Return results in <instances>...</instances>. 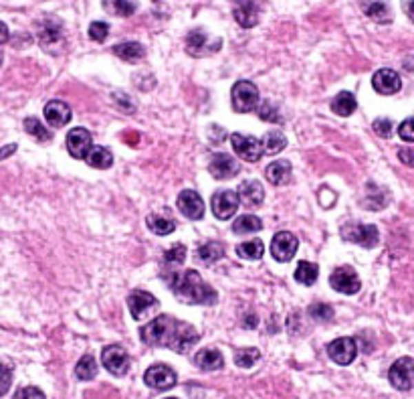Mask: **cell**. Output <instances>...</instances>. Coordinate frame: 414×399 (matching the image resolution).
<instances>
[{
  "mask_svg": "<svg viewBox=\"0 0 414 399\" xmlns=\"http://www.w3.org/2000/svg\"><path fill=\"white\" fill-rule=\"evenodd\" d=\"M257 114H259V118L263 120V122H275V124H281V114H279V108L275 106V104H271V101H263V104H259V108H257Z\"/></svg>",
  "mask_w": 414,
  "mask_h": 399,
  "instance_id": "obj_42",
  "label": "cell"
},
{
  "mask_svg": "<svg viewBox=\"0 0 414 399\" xmlns=\"http://www.w3.org/2000/svg\"><path fill=\"white\" fill-rule=\"evenodd\" d=\"M45 118L53 128H63L71 122V108L61 99H53L45 106Z\"/></svg>",
  "mask_w": 414,
  "mask_h": 399,
  "instance_id": "obj_22",
  "label": "cell"
},
{
  "mask_svg": "<svg viewBox=\"0 0 414 399\" xmlns=\"http://www.w3.org/2000/svg\"><path fill=\"white\" fill-rule=\"evenodd\" d=\"M231 142H233L235 153H237L242 160H247V162H259L261 156L265 154L263 140H257V138H253V136L235 132V134H231Z\"/></svg>",
  "mask_w": 414,
  "mask_h": 399,
  "instance_id": "obj_6",
  "label": "cell"
},
{
  "mask_svg": "<svg viewBox=\"0 0 414 399\" xmlns=\"http://www.w3.org/2000/svg\"><path fill=\"white\" fill-rule=\"evenodd\" d=\"M372 88L380 95H392V93L400 92L402 79L394 69H378L372 75Z\"/></svg>",
  "mask_w": 414,
  "mask_h": 399,
  "instance_id": "obj_19",
  "label": "cell"
},
{
  "mask_svg": "<svg viewBox=\"0 0 414 399\" xmlns=\"http://www.w3.org/2000/svg\"><path fill=\"white\" fill-rule=\"evenodd\" d=\"M198 257H200V262H205V264H214V262L222 260V257H225V244H220V242H208V244H203V246L198 247Z\"/></svg>",
  "mask_w": 414,
  "mask_h": 399,
  "instance_id": "obj_31",
  "label": "cell"
},
{
  "mask_svg": "<svg viewBox=\"0 0 414 399\" xmlns=\"http://www.w3.org/2000/svg\"><path fill=\"white\" fill-rule=\"evenodd\" d=\"M372 128H374V132H376L378 136H382V138H388V136L392 134V122H390L388 118H378V120H374Z\"/></svg>",
  "mask_w": 414,
  "mask_h": 399,
  "instance_id": "obj_46",
  "label": "cell"
},
{
  "mask_svg": "<svg viewBox=\"0 0 414 399\" xmlns=\"http://www.w3.org/2000/svg\"><path fill=\"white\" fill-rule=\"evenodd\" d=\"M91 148H93V140H91L89 130H85V128H73L67 134V150H69V154L73 158L85 160Z\"/></svg>",
  "mask_w": 414,
  "mask_h": 399,
  "instance_id": "obj_17",
  "label": "cell"
},
{
  "mask_svg": "<svg viewBox=\"0 0 414 399\" xmlns=\"http://www.w3.org/2000/svg\"><path fill=\"white\" fill-rule=\"evenodd\" d=\"M17 150V144H8V146H4V148H0V158H6V156H10V154Z\"/></svg>",
  "mask_w": 414,
  "mask_h": 399,
  "instance_id": "obj_53",
  "label": "cell"
},
{
  "mask_svg": "<svg viewBox=\"0 0 414 399\" xmlns=\"http://www.w3.org/2000/svg\"><path fill=\"white\" fill-rule=\"evenodd\" d=\"M320 276V268L311 262H301L296 270V280L299 284H305V286H313L318 282Z\"/></svg>",
  "mask_w": 414,
  "mask_h": 399,
  "instance_id": "obj_33",
  "label": "cell"
},
{
  "mask_svg": "<svg viewBox=\"0 0 414 399\" xmlns=\"http://www.w3.org/2000/svg\"><path fill=\"white\" fill-rule=\"evenodd\" d=\"M144 383L152 389L166 391L176 385V373L168 365H152L144 375Z\"/></svg>",
  "mask_w": 414,
  "mask_h": 399,
  "instance_id": "obj_13",
  "label": "cell"
},
{
  "mask_svg": "<svg viewBox=\"0 0 414 399\" xmlns=\"http://www.w3.org/2000/svg\"><path fill=\"white\" fill-rule=\"evenodd\" d=\"M103 10L114 14V17H121L127 19L136 12V2L134 0H101Z\"/></svg>",
  "mask_w": 414,
  "mask_h": 399,
  "instance_id": "obj_29",
  "label": "cell"
},
{
  "mask_svg": "<svg viewBox=\"0 0 414 399\" xmlns=\"http://www.w3.org/2000/svg\"><path fill=\"white\" fill-rule=\"evenodd\" d=\"M198 333L192 324L168 314H158L142 329V340L149 347H166L180 355L188 353L196 342Z\"/></svg>",
  "mask_w": 414,
  "mask_h": 399,
  "instance_id": "obj_1",
  "label": "cell"
},
{
  "mask_svg": "<svg viewBox=\"0 0 414 399\" xmlns=\"http://www.w3.org/2000/svg\"><path fill=\"white\" fill-rule=\"evenodd\" d=\"M0 63H2V53H0Z\"/></svg>",
  "mask_w": 414,
  "mask_h": 399,
  "instance_id": "obj_54",
  "label": "cell"
},
{
  "mask_svg": "<svg viewBox=\"0 0 414 399\" xmlns=\"http://www.w3.org/2000/svg\"><path fill=\"white\" fill-rule=\"evenodd\" d=\"M127 308H130V312H132V316H134L136 320H142V318H146L149 314L158 312L160 302H158V300L154 298V294H149V292L134 290V292L127 296Z\"/></svg>",
  "mask_w": 414,
  "mask_h": 399,
  "instance_id": "obj_10",
  "label": "cell"
},
{
  "mask_svg": "<svg viewBox=\"0 0 414 399\" xmlns=\"http://www.w3.org/2000/svg\"><path fill=\"white\" fill-rule=\"evenodd\" d=\"M327 357L342 365V367H348L350 363H354V359L358 357V342L352 337H342L333 342L327 344Z\"/></svg>",
  "mask_w": 414,
  "mask_h": 399,
  "instance_id": "obj_8",
  "label": "cell"
},
{
  "mask_svg": "<svg viewBox=\"0 0 414 399\" xmlns=\"http://www.w3.org/2000/svg\"><path fill=\"white\" fill-rule=\"evenodd\" d=\"M235 21L242 29H253L259 23V4L255 0H245L238 2V6L235 8Z\"/></svg>",
  "mask_w": 414,
  "mask_h": 399,
  "instance_id": "obj_23",
  "label": "cell"
},
{
  "mask_svg": "<svg viewBox=\"0 0 414 399\" xmlns=\"http://www.w3.org/2000/svg\"><path fill=\"white\" fill-rule=\"evenodd\" d=\"M166 399H176V398H166Z\"/></svg>",
  "mask_w": 414,
  "mask_h": 399,
  "instance_id": "obj_55",
  "label": "cell"
},
{
  "mask_svg": "<svg viewBox=\"0 0 414 399\" xmlns=\"http://www.w3.org/2000/svg\"><path fill=\"white\" fill-rule=\"evenodd\" d=\"M146 225L152 233L156 235H170L174 229H176V223L168 217H160V215H148L146 219Z\"/></svg>",
  "mask_w": 414,
  "mask_h": 399,
  "instance_id": "obj_32",
  "label": "cell"
},
{
  "mask_svg": "<svg viewBox=\"0 0 414 399\" xmlns=\"http://www.w3.org/2000/svg\"><path fill=\"white\" fill-rule=\"evenodd\" d=\"M114 97L121 99V104H118V106L121 108V110H123V112H130V114H132V112L136 110V106H134V101H132V97H130V95L116 92V93H114Z\"/></svg>",
  "mask_w": 414,
  "mask_h": 399,
  "instance_id": "obj_48",
  "label": "cell"
},
{
  "mask_svg": "<svg viewBox=\"0 0 414 399\" xmlns=\"http://www.w3.org/2000/svg\"><path fill=\"white\" fill-rule=\"evenodd\" d=\"M238 257L242 260H261L263 253H265V247L261 240H251V242H245L237 247Z\"/></svg>",
  "mask_w": 414,
  "mask_h": 399,
  "instance_id": "obj_34",
  "label": "cell"
},
{
  "mask_svg": "<svg viewBox=\"0 0 414 399\" xmlns=\"http://www.w3.org/2000/svg\"><path fill=\"white\" fill-rule=\"evenodd\" d=\"M238 205H240V199H238V193L235 191H216L210 199V209L216 219L220 221H227L231 217L237 215Z\"/></svg>",
  "mask_w": 414,
  "mask_h": 399,
  "instance_id": "obj_5",
  "label": "cell"
},
{
  "mask_svg": "<svg viewBox=\"0 0 414 399\" xmlns=\"http://www.w3.org/2000/svg\"><path fill=\"white\" fill-rule=\"evenodd\" d=\"M287 146V138L281 134V132H267L265 138H263V148L265 154H279L283 148Z\"/></svg>",
  "mask_w": 414,
  "mask_h": 399,
  "instance_id": "obj_36",
  "label": "cell"
},
{
  "mask_svg": "<svg viewBox=\"0 0 414 399\" xmlns=\"http://www.w3.org/2000/svg\"><path fill=\"white\" fill-rule=\"evenodd\" d=\"M355 108H358V101H355L354 93L350 92H340L333 97V101H331L333 114H338V116H342V118L352 116L355 112Z\"/></svg>",
  "mask_w": 414,
  "mask_h": 399,
  "instance_id": "obj_27",
  "label": "cell"
},
{
  "mask_svg": "<svg viewBox=\"0 0 414 399\" xmlns=\"http://www.w3.org/2000/svg\"><path fill=\"white\" fill-rule=\"evenodd\" d=\"M398 158H400L402 164L413 166L414 168V148H400V150H398Z\"/></svg>",
  "mask_w": 414,
  "mask_h": 399,
  "instance_id": "obj_49",
  "label": "cell"
},
{
  "mask_svg": "<svg viewBox=\"0 0 414 399\" xmlns=\"http://www.w3.org/2000/svg\"><path fill=\"white\" fill-rule=\"evenodd\" d=\"M164 266L166 268H178V266H182L184 264V260H186V247L182 246V244H176V246L168 247L166 251H164Z\"/></svg>",
  "mask_w": 414,
  "mask_h": 399,
  "instance_id": "obj_37",
  "label": "cell"
},
{
  "mask_svg": "<svg viewBox=\"0 0 414 399\" xmlns=\"http://www.w3.org/2000/svg\"><path fill=\"white\" fill-rule=\"evenodd\" d=\"M8 37H10V32H8V27L0 21V45L2 43H6L8 41Z\"/></svg>",
  "mask_w": 414,
  "mask_h": 399,
  "instance_id": "obj_52",
  "label": "cell"
},
{
  "mask_svg": "<svg viewBox=\"0 0 414 399\" xmlns=\"http://www.w3.org/2000/svg\"><path fill=\"white\" fill-rule=\"evenodd\" d=\"M329 284H331V288L335 292L348 294V296H354V294L360 292V288H362V282H360L358 274H355L352 268H348V266L335 268L331 272V276H329Z\"/></svg>",
  "mask_w": 414,
  "mask_h": 399,
  "instance_id": "obj_9",
  "label": "cell"
},
{
  "mask_svg": "<svg viewBox=\"0 0 414 399\" xmlns=\"http://www.w3.org/2000/svg\"><path fill=\"white\" fill-rule=\"evenodd\" d=\"M85 162H87L91 168L105 171V168H110V166L114 164V156H112V153H110L105 146H93V148L89 150Z\"/></svg>",
  "mask_w": 414,
  "mask_h": 399,
  "instance_id": "obj_28",
  "label": "cell"
},
{
  "mask_svg": "<svg viewBox=\"0 0 414 399\" xmlns=\"http://www.w3.org/2000/svg\"><path fill=\"white\" fill-rule=\"evenodd\" d=\"M257 322H259V318H257V314H247L245 316V320H242V324H245V329H255L257 327Z\"/></svg>",
  "mask_w": 414,
  "mask_h": 399,
  "instance_id": "obj_50",
  "label": "cell"
},
{
  "mask_svg": "<svg viewBox=\"0 0 414 399\" xmlns=\"http://www.w3.org/2000/svg\"><path fill=\"white\" fill-rule=\"evenodd\" d=\"M97 371H99V367H97L95 357L85 355V357L77 363V367H75V375H77L81 381H91V379H95Z\"/></svg>",
  "mask_w": 414,
  "mask_h": 399,
  "instance_id": "obj_35",
  "label": "cell"
},
{
  "mask_svg": "<svg viewBox=\"0 0 414 399\" xmlns=\"http://www.w3.org/2000/svg\"><path fill=\"white\" fill-rule=\"evenodd\" d=\"M307 314L315 320V322H331L333 320V308L329 304H322V302H315L311 304Z\"/></svg>",
  "mask_w": 414,
  "mask_h": 399,
  "instance_id": "obj_41",
  "label": "cell"
},
{
  "mask_svg": "<svg viewBox=\"0 0 414 399\" xmlns=\"http://www.w3.org/2000/svg\"><path fill=\"white\" fill-rule=\"evenodd\" d=\"M388 379H390L392 387H396L400 391L414 389V359L411 357L398 359L388 371Z\"/></svg>",
  "mask_w": 414,
  "mask_h": 399,
  "instance_id": "obj_7",
  "label": "cell"
},
{
  "mask_svg": "<svg viewBox=\"0 0 414 399\" xmlns=\"http://www.w3.org/2000/svg\"><path fill=\"white\" fill-rule=\"evenodd\" d=\"M114 55H118L119 59L127 63H138L146 57V49L144 45L136 43V41H130V43H119L114 47Z\"/></svg>",
  "mask_w": 414,
  "mask_h": 399,
  "instance_id": "obj_25",
  "label": "cell"
},
{
  "mask_svg": "<svg viewBox=\"0 0 414 399\" xmlns=\"http://www.w3.org/2000/svg\"><path fill=\"white\" fill-rule=\"evenodd\" d=\"M238 199L245 207L253 209V207H259L265 199V188L259 181H245V183L238 186Z\"/></svg>",
  "mask_w": 414,
  "mask_h": 399,
  "instance_id": "obj_21",
  "label": "cell"
},
{
  "mask_svg": "<svg viewBox=\"0 0 414 399\" xmlns=\"http://www.w3.org/2000/svg\"><path fill=\"white\" fill-rule=\"evenodd\" d=\"M267 181L273 184H285L291 179V164L289 160H275L267 166Z\"/></svg>",
  "mask_w": 414,
  "mask_h": 399,
  "instance_id": "obj_26",
  "label": "cell"
},
{
  "mask_svg": "<svg viewBox=\"0 0 414 399\" xmlns=\"http://www.w3.org/2000/svg\"><path fill=\"white\" fill-rule=\"evenodd\" d=\"M360 8L374 23H380V25L392 23V10L386 0H360Z\"/></svg>",
  "mask_w": 414,
  "mask_h": 399,
  "instance_id": "obj_20",
  "label": "cell"
},
{
  "mask_svg": "<svg viewBox=\"0 0 414 399\" xmlns=\"http://www.w3.org/2000/svg\"><path fill=\"white\" fill-rule=\"evenodd\" d=\"M259 359H261V353H259V349H253V347L240 349L235 353V363L242 369H251Z\"/></svg>",
  "mask_w": 414,
  "mask_h": 399,
  "instance_id": "obj_39",
  "label": "cell"
},
{
  "mask_svg": "<svg viewBox=\"0 0 414 399\" xmlns=\"http://www.w3.org/2000/svg\"><path fill=\"white\" fill-rule=\"evenodd\" d=\"M101 363H103V367L107 369L112 375H116V377H123V375H127V371H130V357H127V353L118 347V344H114V347H105L103 349V353H101Z\"/></svg>",
  "mask_w": 414,
  "mask_h": 399,
  "instance_id": "obj_12",
  "label": "cell"
},
{
  "mask_svg": "<svg viewBox=\"0 0 414 399\" xmlns=\"http://www.w3.org/2000/svg\"><path fill=\"white\" fill-rule=\"evenodd\" d=\"M398 136L404 142H414V116L413 118H406L404 122L398 126Z\"/></svg>",
  "mask_w": 414,
  "mask_h": 399,
  "instance_id": "obj_44",
  "label": "cell"
},
{
  "mask_svg": "<svg viewBox=\"0 0 414 399\" xmlns=\"http://www.w3.org/2000/svg\"><path fill=\"white\" fill-rule=\"evenodd\" d=\"M342 235L346 242H352L355 246L364 247V249H372L378 246L380 242V233L376 225H364V223H350L342 227Z\"/></svg>",
  "mask_w": 414,
  "mask_h": 399,
  "instance_id": "obj_4",
  "label": "cell"
},
{
  "mask_svg": "<svg viewBox=\"0 0 414 399\" xmlns=\"http://www.w3.org/2000/svg\"><path fill=\"white\" fill-rule=\"evenodd\" d=\"M297 246H299V242H297V237L293 233L279 231V233H275V237L271 242V253H273V257L277 262L285 264V262H289L297 253Z\"/></svg>",
  "mask_w": 414,
  "mask_h": 399,
  "instance_id": "obj_14",
  "label": "cell"
},
{
  "mask_svg": "<svg viewBox=\"0 0 414 399\" xmlns=\"http://www.w3.org/2000/svg\"><path fill=\"white\" fill-rule=\"evenodd\" d=\"M368 191H370V197L368 199H364V207L366 209H382V207H386L388 205V201H386V193L382 191V188H378L376 184H368Z\"/></svg>",
  "mask_w": 414,
  "mask_h": 399,
  "instance_id": "obj_38",
  "label": "cell"
},
{
  "mask_svg": "<svg viewBox=\"0 0 414 399\" xmlns=\"http://www.w3.org/2000/svg\"><path fill=\"white\" fill-rule=\"evenodd\" d=\"M218 49H220V41L210 45V39H208V35L203 29H194L192 32H188V37H186V51L192 57H207V55L218 51Z\"/></svg>",
  "mask_w": 414,
  "mask_h": 399,
  "instance_id": "obj_16",
  "label": "cell"
},
{
  "mask_svg": "<svg viewBox=\"0 0 414 399\" xmlns=\"http://www.w3.org/2000/svg\"><path fill=\"white\" fill-rule=\"evenodd\" d=\"M231 99H233L235 112H240V114L255 112L259 108V90L253 81L240 79L231 92Z\"/></svg>",
  "mask_w": 414,
  "mask_h": 399,
  "instance_id": "obj_3",
  "label": "cell"
},
{
  "mask_svg": "<svg viewBox=\"0 0 414 399\" xmlns=\"http://www.w3.org/2000/svg\"><path fill=\"white\" fill-rule=\"evenodd\" d=\"M176 205L180 213L188 217V219H192V221H200L205 217V211H207L203 197L196 191H190V188H186V191H182L178 195Z\"/></svg>",
  "mask_w": 414,
  "mask_h": 399,
  "instance_id": "obj_11",
  "label": "cell"
},
{
  "mask_svg": "<svg viewBox=\"0 0 414 399\" xmlns=\"http://www.w3.org/2000/svg\"><path fill=\"white\" fill-rule=\"evenodd\" d=\"M208 173L218 179V181H227V179H233L238 175V162L231 156V154L216 153L210 162H208Z\"/></svg>",
  "mask_w": 414,
  "mask_h": 399,
  "instance_id": "obj_15",
  "label": "cell"
},
{
  "mask_svg": "<svg viewBox=\"0 0 414 399\" xmlns=\"http://www.w3.org/2000/svg\"><path fill=\"white\" fill-rule=\"evenodd\" d=\"M110 35V25L103 23V21H95L89 25V39L97 41V43H103Z\"/></svg>",
  "mask_w": 414,
  "mask_h": 399,
  "instance_id": "obj_43",
  "label": "cell"
},
{
  "mask_svg": "<svg viewBox=\"0 0 414 399\" xmlns=\"http://www.w3.org/2000/svg\"><path fill=\"white\" fill-rule=\"evenodd\" d=\"M10 385H12V371L4 367V365H0V398L8 393Z\"/></svg>",
  "mask_w": 414,
  "mask_h": 399,
  "instance_id": "obj_45",
  "label": "cell"
},
{
  "mask_svg": "<svg viewBox=\"0 0 414 399\" xmlns=\"http://www.w3.org/2000/svg\"><path fill=\"white\" fill-rule=\"evenodd\" d=\"M194 363L203 371H218L225 365V359H222L220 351H216V349H203V351L196 353Z\"/></svg>",
  "mask_w": 414,
  "mask_h": 399,
  "instance_id": "obj_24",
  "label": "cell"
},
{
  "mask_svg": "<svg viewBox=\"0 0 414 399\" xmlns=\"http://www.w3.org/2000/svg\"><path fill=\"white\" fill-rule=\"evenodd\" d=\"M263 229V221L255 215H240L233 223V231L237 235H247V233H257Z\"/></svg>",
  "mask_w": 414,
  "mask_h": 399,
  "instance_id": "obj_30",
  "label": "cell"
},
{
  "mask_svg": "<svg viewBox=\"0 0 414 399\" xmlns=\"http://www.w3.org/2000/svg\"><path fill=\"white\" fill-rule=\"evenodd\" d=\"M14 399H45V393L39 387H23L17 391Z\"/></svg>",
  "mask_w": 414,
  "mask_h": 399,
  "instance_id": "obj_47",
  "label": "cell"
},
{
  "mask_svg": "<svg viewBox=\"0 0 414 399\" xmlns=\"http://www.w3.org/2000/svg\"><path fill=\"white\" fill-rule=\"evenodd\" d=\"M170 290L176 294L186 304H216L218 294L212 286H208L203 276L196 270H186V272H174L166 276Z\"/></svg>",
  "mask_w": 414,
  "mask_h": 399,
  "instance_id": "obj_2",
  "label": "cell"
},
{
  "mask_svg": "<svg viewBox=\"0 0 414 399\" xmlns=\"http://www.w3.org/2000/svg\"><path fill=\"white\" fill-rule=\"evenodd\" d=\"M39 41L45 49L55 51V47H61L65 41V32L59 21L55 19H45L39 23Z\"/></svg>",
  "mask_w": 414,
  "mask_h": 399,
  "instance_id": "obj_18",
  "label": "cell"
},
{
  "mask_svg": "<svg viewBox=\"0 0 414 399\" xmlns=\"http://www.w3.org/2000/svg\"><path fill=\"white\" fill-rule=\"evenodd\" d=\"M402 4H404V12H406V17L414 23V0H404Z\"/></svg>",
  "mask_w": 414,
  "mask_h": 399,
  "instance_id": "obj_51",
  "label": "cell"
},
{
  "mask_svg": "<svg viewBox=\"0 0 414 399\" xmlns=\"http://www.w3.org/2000/svg\"><path fill=\"white\" fill-rule=\"evenodd\" d=\"M25 130L29 132L32 138H37L39 142H51V132L37 118H27L25 120Z\"/></svg>",
  "mask_w": 414,
  "mask_h": 399,
  "instance_id": "obj_40",
  "label": "cell"
}]
</instances>
